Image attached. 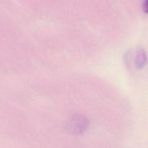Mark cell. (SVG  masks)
<instances>
[{"label": "cell", "instance_id": "6da1fadb", "mask_svg": "<svg viewBox=\"0 0 148 148\" xmlns=\"http://www.w3.org/2000/svg\"><path fill=\"white\" fill-rule=\"evenodd\" d=\"M88 124V120L83 115L77 114L71 117L66 124L67 130L75 135L83 133L87 129Z\"/></svg>", "mask_w": 148, "mask_h": 148}, {"label": "cell", "instance_id": "7a4b0ae2", "mask_svg": "<svg viewBox=\"0 0 148 148\" xmlns=\"http://www.w3.org/2000/svg\"><path fill=\"white\" fill-rule=\"evenodd\" d=\"M146 61V54L143 49L137 51L135 57V64L138 68H142L144 66Z\"/></svg>", "mask_w": 148, "mask_h": 148}, {"label": "cell", "instance_id": "3957f363", "mask_svg": "<svg viewBox=\"0 0 148 148\" xmlns=\"http://www.w3.org/2000/svg\"><path fill=\"white\" fill-rule=\"evenodd\" d=\"M147 1H145L143 2V4H142V7H143V10H145V12L146 13L147 12Z\"/></svg>", "mask_w": 148, "mask_h": 148}]
</instances>
